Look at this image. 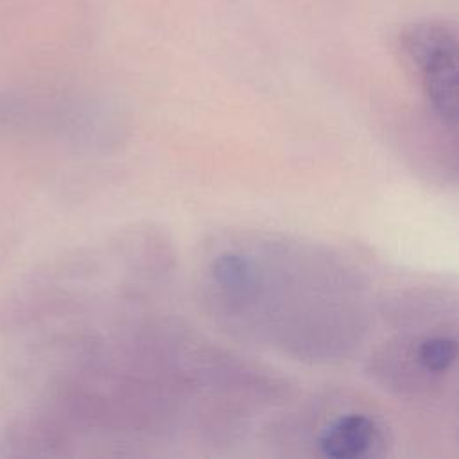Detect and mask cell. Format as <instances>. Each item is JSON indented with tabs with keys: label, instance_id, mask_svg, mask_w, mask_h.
I'll list each match as a JSON object with an SVG mask.
<instances>
[{
	"label": "cell",
	"instance_id": "7a4b0ae2",
	"mask_svg": "<svg viewBox=\"0 0 459 459\" xmlns=\"http://www.w3.org/2000/svg\"><path fill=\"white\" fill-rule=\"evenodd\" d=\"M457 360L455 332L423 328L385 341L371 355L369 371L385 389L420 396L445 385Z\"/></svg>",
	"mask_w": 459,
	"mask_h": 459
},
{
	"label": "cell",
	"instance_id": "3957f363",
	"mask_svg": "<svg viewBox=\"0 0 459 459\" xmlns=\"http://www.w3.org/2000/svg\"><path fill=\"white\" fill-rule=\"evenodd\" d=\"M402 56L416 72L434 118L455 134L457 127V32L443 20L405 27L398 38Z\"/></svg>",
	"mask_w": 459,
	"mask_h": 459
},
{
	"label": "cell",
	"instance_id": "277c9868",
	"mask_svg": "<svg viewBox=\"0 0 459 459\" xmlns=\"http://www.w3.org/2000/svg\"><path fill=\"white\" fill-rule=\"evenodd\" d=\"M312 446L330 459H373L387 452L389 432L378 416L348 409L333 414L317 429Z\"/></svg>",
	"mask_w": 459,
	"mask_h": 459
},
{
	"label": "cell",
	"instance_id": "6da1fadb",
	"mask_svg": "<svg viewBox=\"0 0 459 459\" xmlns=\"http://www.w3.org/2000/svg\"><path fill=\"white\" fill-rule=\"evenodd\" d=\"M199 292L233 335L299 360L348 357L369 326L366 283L335 251L278 233H231L208 246Z\"/></svg>",
	"mask_w": 459,
	"mask_h": 459
}]
</instances>
